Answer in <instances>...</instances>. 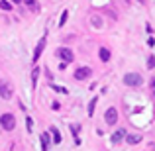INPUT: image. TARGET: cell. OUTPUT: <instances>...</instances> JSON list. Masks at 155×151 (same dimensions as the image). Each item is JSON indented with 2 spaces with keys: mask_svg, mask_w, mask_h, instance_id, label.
I'll use <instances>...</instances> for the list:
<instances>
[{
  "mask_svg": "<svg viewBox=\"0 0 155 151\" xmlns=\"http://www.w3.org/2000/svg\"><path fill=\"white\" fill-rule=\"evenodd\" d=\"M91 75H92V69L91 67H79L75 71V79L77 80H87Z\"/></svg>",
  "mask_w": 155,
  "mask_h": 151,
  "instance_id": "cell-4",
  "label": "cell"
},
{
  "mask_svg": "<svg viewBox=\"0 0 155 151\" xmlns=\"http://www.w3.org/2000/svg\"><path fill=\"white\" fill-rule=\"evenodd\" d=\"M39 140H41V151H47V149H49V133L43 132Z\"/></svg>",
  "mask_w": 155,
  "mask_h": 151,
  "instance_id": "cell-10",
  "label": "cell"
},
{
  "mask_svg": "<svg viewBox=\"0 0 155 151\" xmlns=\"http://www.w3.org/2000/svg\"><path fill=\"white\" fill-rule=\"evenodd\" d=\"M38 75H39V69H34V73H31V83H38Z\"/></svg>",
  "mask_w": 155,
  "mask_h": 151,
  "instance_id": "cell-16",
  "label": "cell"
},
{
  "mask_svg": "<svg viewBox=\"0 0 155 151\" xmlns=\"http://www.w3.org/2000/svg\"><path fill=\"white\" fill-rule=\"evenodd\" d=\"M126 141H128L130 145H136L141 141V136L140 133H126Z\"/></svg>",
  "mask_w": 155,
  "mask_h": 151,
  "instance_id": "cell-8",
  "label": "cell"
},
{
  "mask_svg": "<svg viewBox=\"0 0 155 151\" xmlns=\"http://www.w3.org/2000/svg\"><path fill=\"white\" fill-rule=\"evenodd\" d=\"M124 137H126V130H116L112 133V143H120Z\"/></svg>",
  "mask_w": 155,
  "mask_h": 151,
  "instance_id": "cell-9",
  "label": "cell"
},
{
  "mask_svg": "<svg viewBox=\"0 0 155 151\" xmlns=\"http://www.w3.org/2000/svg\"><path fill=\"white\" fill-rule=\"evenodd\" d=\"M45 43H47V39L45 38H41L39 39V43H38V47H35V51H34V63L41 57V53H43V49H45Z\"/></svg>",
  "mask_w": 155,
  "mask_h": 151,
  "instance_id": "cell-7",
  "label": "cell"
},
{
  "mask_svg": "<svg viewBox=\"0 0 155 151\" xmlns=\"http://www.w3.org/2000/svg\"><path fill=\"white\" fill-rule=\"evenodd\" d=\"M10 2H14V4H20V2H22V0H10Z\"/></svg>",
  "mask_w": 155,
  "mask_h": 151,
  "instance_id": "cell-21",
  "label": "cell"
},
{
  "mask_svg": "<svg viewBox=\"0 0 155 151\" xmlns=\"http://www.w3.org/2000/svg\"><path fill=\"white\" fill-rule=\"evenodd\" d=\"M141 83H143V79H141L140 73H128V75H124V84L126 87H140Z\"/></svg>",
  "mask_w": 155,
  "mask_h": 151,
  "instance_id": "cell-1",
  "label": "cell"
},
{
  "mask_svg": "<svg viewBox=\"0 0 155 151\" xmlns=\"http://www.w3.org/2000/svg\"><path fill=\"white\" fill-rule=\"evenodd\" d=\"M0 96L4 100H10L12 98V87L8 83H0Z\"/></svg>",
  "mask_w": 155,
  "mask_h": 151,
  "instance_id": "cell-6",
  "label": "cell"
},
{
  "mask_svg": "<svg viewBox=\"0 0 155 151\" xmlns=\"http://www.w3.org/2000/svg\"><path fill=\"white\" fill-rule=\"evenodd\" d=\"M67 16H69V12L65 10V12H63V16H61V20H59V26H65V22H67Z\"/></svg>",
  "mask_w": 155,
  "mask_h": 151,
  "instance_id": "cell-17",
  "label": "cell"
},
{
  "mask_svg": "<svg viewBox=\"0 0 155 151\" xmlns=\"http://www.w3.org/2000/svg\"><path fill=\"white\" fill-rule=\"evenodd\" d=\"M153 88H155V80H153Z\"/></svg>",
  "mask_w": 155,
  "mask_h": 151,
  "instance_id": "cell-22",
  "label": "cell"
},
{
  "mask_svg": "<svg viewBox=\"0 0 155 151\" xmlns=\"http://www.w3.org/2000/svg\"><path fill=\"white\" fill-rule=\"evenodd\" d=\"M51 133H53V141H55V143H61V133H59V130H57V128H51Z\"/></svg>",
  "mask_w": 155,
  "mask_h": 151,
  "instance_id": "cell-12",
  "label": "cell"
},
{
  "mask_svg": "<svg viewBox=\"0 0 155 151\" xmlns=\"http://www.w3.org/2000/svg\"><path fill=\"white\" fill-rule=\"evenodd\" d=\"M104 122L108 126H114L118 122V110L116 108H108L106 110V114H104Z\"/></svg>",
  "mask_w": 155,
  "mask_h": 151,
  "instance_id": "cell-3",
  "label": "cell"
},
{
  "mask_svg": "<svg viewBox=\"0 0 155 151\" xmlns=\"http://www.w3.org/2000/svg\"><path fill=\"white\" fill-rule=\"evenodd\" d=\"M26 126H28V130H31V126H34V120H31V118H26Z\"/></svg>",
  "mask_w": 155,
  "mask_h": 151,
  "instance_id": "cell-19",
  "label": "cell"
},
{
  "mask_svg": "<svg viewBox=\"0 0 155 151\" xmlns=\"http://www.w3.org/2000/svg\"><path fill=\"white\" fill-rule=\"evenodd\" d=\"M0 8H2V10H12V4L8 2V0H0Z\"/></svg>",
  "mask_w": 155,
  "mask_h": 151,
  "instance_id": "cell-14",
  "label": "cell"
},
{
  "mask_svg": "<svg viewBox=\"0 0 155 151\" xmlns=\"http://www.w3.org/2000/svg\"><path fill=\"white\" fill-rule=\"evenodd\" d=\"M71 132L75 133V137H77V132H79V126H71Z\"/></svg>",
  "mask_w": 155,
  "mask_h": 151,
  "instance_id": "cell-20",
  "label": "cell"
},
{
  "mask_svg": "<svg viewBox=\"0 0 155 151\" xmlns=\"http://www.w3.org/2000/svg\"><path fill=\"white\" fill-rule=\"evenodd\" d=\"M57 55H59V59H63L65 63H71V61L75 59L73 51H71V49H67V47H61V49H57Z\"/></svg>",
  "mask_w": 155,
  "mask_h": 151,
  "instance_id": "cell-5",
  "label": "cell"
},
{
  "mask_svg": "<svg viewBox=\"0 0 155 151\" xmlns=\"http://www.w3.org/2000/svg\"><path fill=\"white\" fill-rule=\"evenodd\" d=\"M24 2H26L28 6L31 8V10H38V4H35V0H24Z\"/></svg>",
  "mask_w": 155,
  "mask_h": 151,
  "instance_id": "cell-15",
  "label": "cell"
},
{
  "mask_svg": "<svg viewBox=\"0 0 155 151\" xmlns=\"http://www.w3.org/2000/svg\"><path fill=\"white\" fill-rule=\"evenodd\" d=\"M94 108H96V98H92L91 104H88V116H92V114H94Z\"/></svg>",
  "mask_w": 155,
  "mask_h": 151,
  "instance_id": "cell-13",
  "label": "cell"
},
{
  "mask_svg": "<svg viewBox=\"0 0 155 151\" xmlns=\"http://www.w3.org/2000/svg\"><path fill=\"white\" fill-rule=\"evenodd\" d=\"M147 67H149V69H155V57H153V55L147 59Z\"/></svg>",
  "mask_w": 155,
  "mask_h": 151,
  "instance_id": "cell-18",
  "label": "cell"
},
{
  "mask_svg": "<svg viewBox=\"0 0 155 151\" xmlns=\"http://www.w3.org/2000/svg\"><path fill=\"white\" fill-rule=\"evenodd\" d=\"M0 126H2L6 132H12V130L16 128V118L12 116V114H2V116H0Z\"/></svg>",
  "mask_w": 155,
  "mask_h": 151,
  "instance_id": "cell-2",
  "label": "cell"
},
{
  "mask_svg": "<svg viewBox=\"0 0 155 151\" xmlns=\"http://www.w3.org/2000/svg\"><path fill=\"white\" fill-rule=\"evenodd\" d=\"M98 55H100V59H102V61H104V63H106V61H110V51H108V49H106V47H100V51H98Z\"/></svg>",
  "mask_w": 155,
  "mask_h": 151,
  "instance_id": "cell-11",
  "label": "cell"
}]
</instances>
